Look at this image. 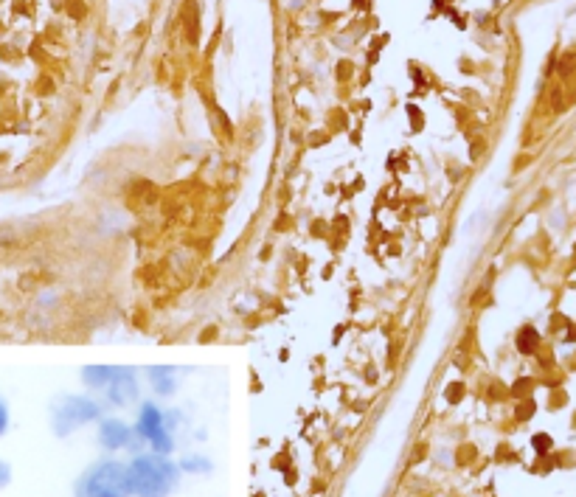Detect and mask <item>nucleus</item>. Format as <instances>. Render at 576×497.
Masks as SVG:
<instances>
[{"label": "nucleus", "instance_id": "1", "mask_svg": "<svg viewBox=\"0 0 576 497\" xmlns=\"http://www.w3.org/2000/svg\"><path fill=\"white\" fill-rule=\"evenodd\" d=\"M130 469L132 495L138 497H166L177 483V466L166 455H138L127 466Z\"/></svg>", "mask_w": 576, "mask_h": 497}, {"label": "nucleus", "instance_id": "2", "mask_svg": "<svg viewBox=\"0 0 576 497\" xmlns=\"http://www.w3.org/2000/svg\"><path fill=\"white\" fill-rule=\"evenodd\" d=\"M130 469L118 461H101L90 466L76 483V497H130Z\"/></svg>", "mask_w": 576, "mask_h": 497}, {"label": "nucleus", "instance_id": "3", "mask_svg": "<svg viewBox=\"0 0 576 497\" xmlns=\"http://www.w3.org/2000/svg\"><path fill=\"white\" fill-rule=\"evenodd\" d=\"M98 416H101V407L93 399H88V396H65L53 407V430H56V436H68L70 430L82 427V424H88V421L98 419Z\"/></svg>", "mask_w": 576, "mask_h": 497}, {"label": "nucleus", "instance_id": "4", "mask_svg": "<svg viewBox=\"0 0 576 497\" xmlns=\"http://www.w3.org/2000/svg\"><path fill=\"white\" fill-rule=\"evenodd\" d=\"M135 433H138L141 438H146L157 455L172 452V433H169V424H166V419H163V413H160L155 405H144V407H141Z\"/></svg>", "mask_w": 576, "mask_h": 497}, {"label": "nucleus", "instance_id": "5", "mask_svg": "<svg viewBox=\"0 0 576 497\" xmlns=\"http://www.w3.org/2000/svg\"><path fill=\"white\" fill-rule=\"evenodd\" d=\"M138 393V385H135V374L130 368H118V374L110 385H107V399L113 405H127L130 399H135Z\"/></svg>", "mask_w": 576, "mask_h": 497}, {"label": "nucleus", "instance_id": "6", "mask_svg": "<svg viewBox=\"0 0 576 497\" xmlns=\"http://www.w3.org/2000/svg\"><path fill=\"white\" fill-rule=\"evenodd\" d=\"M130 436H132V430L118 419H104L101 421V430H98V441H101V447H107V450H118V447H124L127 441H130Z\"/></svg>", "mask_w": 576, "mask_h": 497}, {"label": "nucleus", "instance_id": "7", "mask_svg": "<svg viewBox=\"0 0 576 497\" xmlns=\"http://www.w3.org/2000/svg\"><path fill=\"white\" fill-rule=\"evenodd\" d=\"M115 374H118V368H110V365H88L82 371V376H85V382L90 388H107L115 379Z\"/></svg>", "mask_w": 576, "mask_h": 497}, {"label": "nucleus", "instance_id": "8", "mask_svg": "<svg viewBox=\"0 0 576 497\" xmlns=\"http://www.w3.org/2000/svg\"><path fill=\"white\" fill-rule=\"evenodd\" d=\"M146 374H149L152 388H155L157 393H172V391H175V368L157 365V368H149Z\"/></svg>", "mask_w": 576, "mask_h": 497}, {"label": "nucleus", "instance_id": "9", "mask_svg": "<svg viewBox=\"0 0 576 497\" xmlns=\"http://www.w3.org/2000/svg\"><path fill=\"white\" fill-rule=\"evenodd\" d=\"M180 469H186V472H197V469H211V463L205 461V458H186V461L180 463Z\"/></svg>", "mask_w": 576, "mask_h": 497}, {"label": "nucleus", "instance_id": "10", "mask_svg": "<svg viewBox=\"0 0 576 497\" xmlns=\"http://www.w3.org/2000/svg\"><path fill=\"white\" fill-rule=\"evenodd\" d=\"M534 349V329H523L520 334V351H531Z\"/></svg>", "mask_w": 576, "mask_h": 497}, {"label": "nucleus", "instance_id": "11", "mask_svg": "<svg viewBox=\"0 0 576 497\" xmlns=\"http://www.w3.org/2000/svg\"><path fill=\"white\" fill-rule=\"evenodd\" d=\"M9 430V405L0 399V436Z\"/></svg>", "mask_w": 576, "mask_h": 497}, {"label": "nucleus", "instance_id": "12", "mask_svg": "<svg viewBox=\"0 0 576 497\" xmlns=\"http://www.w3.org/2000/svg\"><path fill=\"white\" fill-rule=\"evenodd\" d=\"M11 480V466L6 461H0V486H6Z\"/></svg>", "mask_w": 576, "mask_h": 497}]
</instances>
